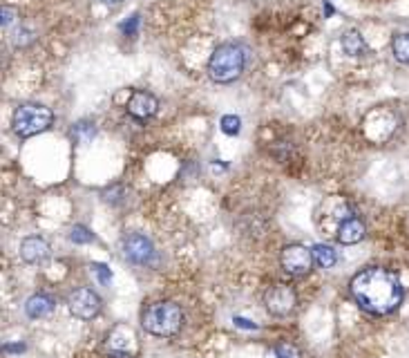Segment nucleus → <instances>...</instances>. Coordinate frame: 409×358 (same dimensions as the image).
Listing matches in <instances>:
<instances>
[{
    "instance_id": "f257e3e1",
    "label": "nucleus",
    "mask_w": 409,
    "mask_h": 358,
    "mask_svg": "<svg viewBox=\"0 0 409 358\" xmlns=\"http://www.w3.org/2000/svg\"><path fill=\"white\" fill-rule=\"evenodd\" d=\"M349 292L355 304L371 316H387L396 312L405 296L398 276L383 267H367L360 274H355L349 282Z\"/></svg>"
},
{
    "instance_id": "f8f14e48",
    "label": "nucleus",
    "mask_w": 409,
    "mask_h": 358,
    "mask_svg": "<svg viewBox=\"0 0 409 358\" xmlns=\"http://www.w3.org/2000/svg\"><path fill=\"white\" fill-rule=\"evenodd\" d=\"M134 340V334L130 327L126 325H116L110 334H108V347L110 354H128V345Z\"/></svg>"
},
{
    "instance_id": "a878e982",
    "label": "nucleus",
    "mask_w": 409,
    "mask_h": 358,
    "mask_svg": "<svg viewBox=\"0 0 409 358\" xmlns=\"http://www.w3.org/2000/svg\"><path fill=\"white\" fill-rule=\"evenodd\" d=\"M3 349H5V352H23L25 345H5Z\"/></svg>"
},
{
    "instance_id": "393cba45",
    "label": "nucleus",
    "mask_w": 409,
    "mask_h": 358,
    "mask_svg": "<svg viewBox=\"0 0 409 358\" xmlns=\"http://www.w3.org/2000/svg\"><path fill=\"white\" fill-rule=\"evenodd\" d=\"M11 21H14V9H9V7H3V27L11 25Z\"/></svg>"
},
{
    "instance_id": "423d86ee",
    "label": "nucleus",
    "mask_w": 409,
    "mask_h": 358,
    "mask_svg": "<svg viewBox=\"0 0 409 358\" xmlns=\"http://www.w3.org/2000/svg\"><path fill=\"white\" fill-rule=\"evenodd\" d=\"M280 262L288 276H306L315 264L313 251L302 244H286L280 253Z\"/></svg>"
},
{
    "instance_id": "7ed1b4c3",
    "label": "nucleus",
    "mask_w": 409,
    "mask_h": 358,
    "mask_svg": "<svg viewBox=\"0 0 409 358\" xmlns=\"http://www.w3.org/2000/svg\"><path fill=\"white\" fill-rule=\"evenodd\" d=\"M244 65H246L244 49L235 43H224L213 52L208 61V74L215 83H233L244 72Z\"/></svg>"
},
{
    "instance_id": "a211bd4d",
    "label": "nucleus",
    "mask_w": 409,
    "mask_h": 358,
    "mask_svg": "<svg viewBox=\"0 0 409 358\" xmlns=\"http://www.w3.org/2000/svg\"><path fill=\"white\" fill-rule=\"evenodd\" d=\"M70 240L74 244H90L94 242V233H90V229H85L83 224H74L70 229Z\"/></svg>"
},
{
    "instance_id": "bb28decb",
    "label": "nucleus",
    "mask_w": 409,
    "mask_h": 358,
    "mask_svg": "<svg viewBox=\"0 0 409 358\" xmlns=\"http://www.w3.org/2000/svg\"><path fill=\"white\" fill-rule=\"evenodd\" d=\"M99 3H103V5H112V7H114V5H121L123 0H99Z\"/></svg>"
},
{
    "instance_id": "9b49d317",
    "label": "nucleus",
    "mask_w": 409,
    "mask_h": 358,
    "mask_svg": "<svg viewBox=\"0 0 409 358\" xmlns=\"http://www.w3.org/2000/svg\"><path fill=\"white\" fill-rule=\"evenodd\" d=\"M365 222L360 217H347L345 222H340V227H338V242L340 244H358L365 237Z\"/></svg>"
},
{
    "instance_id": "2eb2a0df",
    "label": "nucleus",
    "mask_w": 409,
    "mask_h": 358,
    "mask_svg": "<svg viewBox=\"0 0 409 358\" xmlns=\"http://www.w3.org/2000/svg\"><path fill=\"white\" fill-rule=\"evenodd\" d=\"M311 251H313V262L320 269H331L338 262V255H335V251L329 244H315Z\"/></svg>"
},
{
    "instance_id": "39448f33",
    "label": "nucleus",
    "mask_w": 409,
    "mask_h": 358,
    "mask_svg": "<svg viewBox=\"0 0 409 358\" xmlns=\"http://www.w3.org/2000/svg\"><path fill=\"white\" fill-rule=\"evenodd\" d=\"M264 304H266V312L273 316H288L296 307H298V294L293 287H288L284 282H278L266 289L264 294Z\"/></svg>"
},
{
    "instance_id": "20e7f679",
    "label": "nucleus",
    "mask_w": 409,
    "mask_h": 358,
    "mask_svg": "<svg viewBox=\"0 0 409 358\" xmlns=\"http://www.w3.org/2000/svg\"><path fill=\"white\" fill-rule=\"evenodd\" d=\"M52 121H54V114L49 108H45L41 104H23L14 110L11 126L21 139H29V137H36V134L49 130Z\"/></svg>"
},
{
    "instance_id": "412c9836",
    "label": "nucleus",
    "mask_w": 409,
    "mask_h": 358,
    "mask_svg": "<svg viewBox=\"0 0 409 358\" xmlns=\"http://www.w3.org/2000/svg\"><path fill=\"white\" fill-rule=\"evenodd\" d=\"M92 271H94V274L99 276V282L101 284H108L110 280H112V271L106 267V264H99V262H94L92 267H90Z\"/></svg>"
},
{
    "instance_id": "dca6fc26",
    "label": "nucleus",
    "mask_w": 409,
    "mask_h": 358,
    "mask_svg": "<svg viewBox=\"0 0 409 358\" xmlns=\"http://www.w3.org/2000/svg\"><path fill=\"white\" fill-rule=\"evenodd\" d=\"M391 52H394L396 61L409 65V31L396 34V36L391 39Z\"/></svg>"
},
{
    "instance_id": "b1692460",
    "label": "nucleus",
    "mask_w": 409,
    "mask_h": 358,
    "mask_svg": "<svg viewBox=\"0 0 409 358\" xmlns=\"http://www.w3.org/2000/svg\"><path fill=\"white\" fill-rule=\"evenodd\" d=\"M233 322H235L237 327H242V329H258V325H255V322H251V320H246V318H242V316H235Z\"/></svg>"
},
{
    "instance_id": "0eeeda50",
    "label": "nucleus",
    "mask_w": 409,
    "mask_h": 358,
    "mask_svg": "<svg viewBox=\"0 0 409 358\" xmlns=\"http://www.w3.org/2000/svg\"><path fill=\"white\" fill-rule=\"evenodd\" d=\"M67 309L74 318H81V320H92L94 316H99L101 312V298L96 292L88 287H81L76 292H72L67 296Z\"/></svg>"
},
{
    "instance_id": "5701e85b",
    "label": "nucleus",
    "mask_w": 409,
    "mask_h": 358,
    "mask_svg": "<svg viewBox=\"0 0 409 358\" xmlns=\"http://www.w3.org/2000/svg\"><path fill=\"white\" fill-rule=\"evenodd\" d=\"M136 25H139V16L134 14L128 23H123V25H121V31H123V34H128V36H132V34L136 31Z\"/></svg>"
},
{
    "instance_id": "6ab92c4d",
    "label": "nucleus",
    "mask_w": 409,
    "mask_h": 358,
    "mask_svg": "<svg viewBox=\"0 0 409 358\" xmlns=\"http://www.w3.org/2000/svg\"><path fill=\"white\" fill-rule=\"evenodd\" d=\"M273 352H276V358H300V349L293 343H288V340L278 343Z\"/></svg>"
},
{
    "instance_id": "4468645a",
    "label": "nucleus",
    "mask_w": 409,
    "mask_h": 358,
    "mask_svg": "<svg viewBox=\"0 0 409 358\" xmlns=\"http://www.w3.org/2000/svg\"><path fill=\"white\" fill-rule=\"evenodd\" d=\"M340 45H343V49L349 54V56H363L367 52V43L363 39V34L358 29H351L347 31L343 41H340Z\"/></svg>"
},
{
    "instance_id": "6e6552de",
    "label": "nucleus",
    "mask_w": 409,
    "mask_h": 358,
    "mask_svg": "<svg viewBox=\"0 0 409 358\" xmlns=\"http://www.w3.org/2000/svg\"><path fill=\"white\" fill-rule=\"evenodd\" d=\"M121 247H123V255L134 264H150L152 258H155V247H152L150 237L141 233H128L123 237Z\"/></svg>"
},
{
    "instance_id": "ddd939ff",
    "label": "nucleus",
    "mask_w": 409,
    "mask_h": 358,
    "mask_svg": "<svg viewBox=\"0 0 409 358\" xmlns=\"http://www.w3.org/2000/svg\"><path fill=\"white\" fill-rule=\"evenodd\" d=\"M25 312L29 318H45L54 312V298H49L47 294H34L25 302Z\"/></svg>"
},
{
    "instance_id": "f03ea898",
    "label": "nucleus",
    "mask_w": 409,
    "mask_h": 358,
    "mask_svg": "<svg viewBox=\"0 0 409 358\" xmlns=\"http://www.w3.org/2000/svg\"><path fill=\"white\" fill-rule=\"evenodd\" d=\"M141 325L152 336H159V338L177 336L183 325V312L177 302H170V300L152 302L141 314Z\"/></svg>"
},
{
    "instance_id": "f3484780",
    "label": "nucleus",
    "mask_w": 409,
    "mask_h": 358,
    "mask_svg": "<svg viewBox=\"0 0 409 358\" xmlns=\"http://www.w3.org/2000/svg\"><path fill=\"white\" fill-rule=\"evenodd\" d=\"M94 124H90V121H79L74 128H72V137L79 141V144H88V141H92V137H94Z\"/></svg>"
},
{
    "instance_id": "4be33fe9",
    "label": "nucleus",
    "mask_w": 409,
    "mask_h": 358,
    "mask_svg": "<svg viewBox=\"0 0 409 358\" xmlns=\"http://www.w3.org/2000/svg\"><path fill=\"white\" fill-rule=\"evenodd\" d=\"M31 31L29 29H19L14 34V45H19V47H23V45H27V43H31Z\"/></svg>"
},
{
    "instance_id": "1a4fd4ad",
    "label": "nucleus",
    "mask_w": 409,
    "mask_h": 358,
    "mask_svg": "<svg viewBox=\"0 0 409 358\" xmlns=\"http://www.w3.org/2000/svg\"><path fill=\"white\" fill-rule=\"evenodd\" d=\"M128 112L134 116V119H139V121H146V119L150 116H155L157 110H159V101L152 96L150 92L146 90H134L132 96L128 99Z\"/></svg>"
},
{
    "instance_id": "aec40b11",
    "label": "nucleus",
    "mask_w": 409,
    "mask_h": 358,
    "mask_svg": "<svg viewBox=\"0 0 409 358\" xmlns=\"http://www.w3.org/2000/svg\"><path fill=\"white\" fill-rule=\"evenodd\" d=\"M242 128V121H240V116H235V114H224L221 116V130H224L226 134H237Z\"/></svg>"
},
{
    "instance_id": "9d476101",
    "label": "nucleus",
    "mask_w": 409,
    "mask_h": 358,
    "mask_svg": "<svg viewBox=\"0 0 409 358\" xmlns=\"http://www.w3.org/2000/svg\"><path fill=\"white\" fill-rule=\"evenodd\" d=\"M21 258L27 264H41L49 258V244L41 235H29L21 244Z\"/></svg>"
}]
</instances>
